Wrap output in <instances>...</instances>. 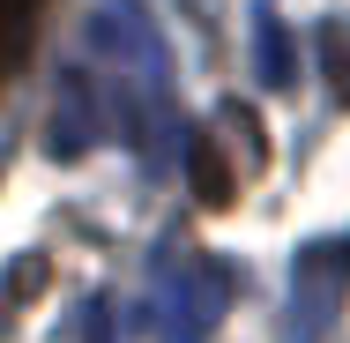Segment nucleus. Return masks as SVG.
<instances>
[{
	"label": "nucleus",
	"mask_w": 350,
	"mask_h": 343,
	"mask_svg": "<svg viewBox=\"0 0 350 343\" xmlns=\"http://www.w3.org/2000/svg\"><path fill=\"white\" fill-rule=\"evenodd\" d=\"M321 68H328L336 105H350V30L343 23H321Z\"/></svg>",
	"instance_id": "0eeeda50"
},
{
	"label": "nucleus",
	"mask_w": 350,
	"mask_h": 343,
	"mask_svg": "<svg viewBox=\"0 0 350 343\" xmlns=\"http://www.w3.org/2000/svg\"><path fill=\"white\" fill-rule=\"evenodd\" d=\"M90 343H105V306H90Z\"/></svg>",
	"instance_id": "1a4fd4ad"
},
{
	"label": "nucleus",
	"mask_w": 350,
	"mask_h": 343,
	"mask_svg": "<svg viewBox=\"0 0 350 343\" xmlns=\"http://www.w3.org/2000/svg\"><path fill=\"white\" fill-rule=\"evenodd\" d=\"M38 283H45V262H38V254H23V262H15V276H8V291H0V314H15Z\"/></svg>",
	"instance_id": "6e6552de"
},
{
	"label": "nucleus",
	"mask_w": 350,
	"mask_h": 343,
	"mask_svg": "<svg viewBox=\"0 0 350 343\" xmlns=\"http://www.w3.org/2000/svg\"><path fill=\"white\" fill-rule=\"evenodd\" d=\"M261 164H269L261 112L239 105V97H224V105L209 112V127L187 135V187H194V202H202V209H231V202H239V187H246Z\"/></svg>",
	"instance_id": "f03ea898"
},
{
	"label": "nucleus",
	"mask_w": 350,
	"mask_h": 343,
	"mask_svg": "<svg viewBox=\"0 0 350 343\" xmlns=\"http://www.w3.org/2000/svg\"><path fill=\"white\" fill-rule=\"evenodd\" d=\"M224 306H231V269H224L216 254H202V246L172 239L164 262H157V276H149L157 336L164 343H209L216 321H224Z\"/></svg>",
	"instance_id": "f257e3e1"
},
{
	"label": "nucleus",
	"mask_w": 350,
	"mask_h": 343,
	"mask_svg": "<svg viewBox=\"0 0 350 343\" xmlns=\"http://www.w3.org/2000/svg\"><path fill=\"white\" fill-rule=\"evenodd\" d=\"M105 135H112V97H105L97 68H68L60 75V97H53V120H45V157L75 164Z\"/></svg>",
	"instance_id": "20e7f679"
},
{
	"label": "nucleus",
	"mask_w": 350,
	"mask_h": 343,
	"mask_svg": "<svg viewBox=\"0 0 350 343\" xmlns=\"http://www.w3.org/2000/svg\"><path fill=\"white\" fill-rule=\"evenodd\" d=\"M38 30H45V0H0V90L30 68Z\"/></svg>",
	"instance_id": "39448f33"
},
{
	"label": "nucleus",
	"mask_w": 350,
	"mask_h": 343,
	"mask_svg": "<svg viewBox=\"0 0 350 343\" xmlns=\"http://www.w3.org/2000/svg\"><path fill=\"white\" fill-rule=\"evenodd\" d=\"M254 68H261L269 90H298V45H291V30L269 0L254 8Z\"/></svg>",
	"instance_id": "423d86ee"
},
{
	"label": "nucleus",
	"mask_w": 350,
	"mask_h": 343,
	"mask_svg": "<svg viewBox=\"0 0 350 343\" xmlns=\"http://www.w3.org/2000/svg\"><path fill=\"white\" fill-rule=\"evenodd\" d=\"M343 298H350V246L313 239V246L291 262V329H283V343H321L336 329Z\"/></svg>",
	"instance_id": "7ed1b4c3"
}]
</instances>
